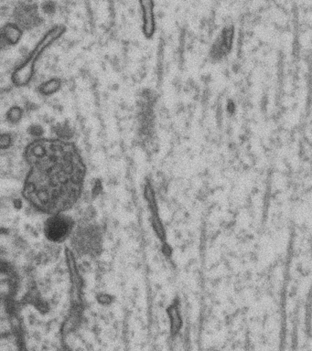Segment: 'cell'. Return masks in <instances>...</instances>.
Wrapping results in <instances>:
<instances>
[{
	"instance_id": "obj_1",
	"label": "cell",
	"mask_w": 312,
	"mask_h": 351,
	"mask_svg": "<svg viewBox=\"0 0 312 351\" xmlns=\"http://www.w3.org/2000/svg\"><path fill=\"white\" fill-rule=\"evenodd\" d=\"M24 158L29 169L24 199L40 213L53 215L69 210L80 199L86 167L78 148L61 138H35Z\"/></svg>"
},
{
	"instance_id": "obj_2",
	"label": "cell",
	"mask_w": 312,
	"mask_h": 351,
	"mask_svg": "<svg viewBox=\"0 0 312 351\" xmlns=\"http://www.w3.org/2000/svg\"><path fill=\"white\" fill-rule=\"evenodd\" d=\"M65 32L67 27L64 25H56L43 36L27 59L13 71L12 81L16 86L24 87L31 82L34 76L36 63L39 62L45 52L64 36Z\"/></svg>"
},
{
	"instance_id": "obj_3",
	"label": "cell",
	"mask_w": 312,
	"mask_h": 351,
	"mask_svg": "<svg viewBox=\"0 0 312 351\" xmlns=\"http://www.w3.org/2000/svg\"><path fill=\"white\" fill-rule=\"evenodd\" d=\"M75 221L72 217L64 213L53 214L47 219L45 223V237L53 243H62L72 234Z\"/></svg>"
},
{
	"instance_id": "obj_4",
	"label": "cell",
	"mask_w": 312,
	"mask_h": 351,
	"mask_svg": "<svg viewBox=\"0 0 312 351\" xmlns=\"http://www.w3.org/2000/svg\"><path fill=\"white\" fill-rule=\"evenodd\" d=\"M73 245L79 252H86L93 255L99 254L101 252V235L97 227L89 226L78 230L73 239Z\"/></svg>"
},
{
	"instance_id": "obj_5",
	"label": "cell",
	"mask_w": 312,
	"mask_h": 351,
	"mask_svg": "<svg viewBox=\"0 0 312 351\" xmlns=\"http://www.w3.org/2000/svg\"><path fill=\"white\" fill-rule=\"evenodd\" d=\"M235 38V27L234 25L229 24L224 27L223 29L213 44L210 51V56L215 60H220L228 56L234 48Z\"/></svg>"
},
{
	"instance_id": "obj_6",
	"label": "cell",
	"mask_w": 312,
	"mask_h": 351,
	"mask_svg": "<svg viewBox=\"0 0 312 351\" xmlns=\"http://www.w3.org/2000/svg\"><path fill=\"white\" fill-rule=\"evenodd\" d=\"M65 260H67L71 284H72L71 304L83 303V298H82L84 287L83 279H82L80 271H79L77 265H76L75 254L68 247L65 248Z\"/></svg>"
},
{
	"instance_id": "obj_7",
	"label": "cell",
	"mask_w": 312,
	"mask_h": 351,
	"mask_svg": "<svg viewBox=\"0 0 312 351\" xmlns=\"http://www.w3.org/2000/svg\"><path fill=\"white\" fill-rule=\"evenodd\" d=\"M142 14V32L145 37L152 38L156 32L154 0H139Z\"/></svg>"
},
{
	"instance_id": "obj_8",
	"label": "cell",
	"mask_w": 312,
	"mask_h": 351,
	"mask_svg": "<svg viewBox=\"0 0 312 351\" xmlns=\"http://www.w3.org/2000/svg\"><path fill=\"white\" fill-rule=\"evenodd\" d=\"M84 314V303L71 304V308L68 317L65 318L61 328V335L62 337H67L68 335L73 333L76 329H78L81 325L82 317Z\"/></svg>"
},
{
	"instance_id": "obj_9",
	"label": "cell",
	"mask_w": 312,
	"mask_h": 351,
	"mask_svg": "<svg viewBox=\"0 0 312 351\" xmlns=\"http://www.w3.org/2000/svg\"><path fill=\"white\" fill-rule=\"evenodd\" d=\"M39 14H38V10L34 5H23L19 8L17 15V19L19 25L21 27H28L32 29L35 26H37L40 22Z\"/></svg>"
},
{
	"instance_id": "obj_10",
	"label": "cell",
	"mask_w": 312,
	"mask_h": 351,
	"mask_svg": "<svg viewBox=\"0 0 312 351\" xmlns=\"http://www.w3.org/2000/svg\"><path fill=\"white\" fill-rule=\"evenodd\" d=\"M21 302L23 306L26 304H32L43 315L49 311V304L42 298L36 285H32L31 287H29L28 292L23 296Z\"/></svg>"
},
{
	"instance_id": "obj_11",
	"label": "cell",
	"mask_w": 312,
	"mask_h": 351,
	"mask_svg": "<svg viewBox=\"0 0 312 351\" xmlns=\"http://www.w3.org/2000/svg\"><path fill=\"white\" fill-rule=\"evenodd\" d=\"M23 32L20 25L9 22L1 29L2 43L7 45H17L23 38Z\"/></svg>"
},
{
	"instance_id": "obj_12",
	"label": "cell",
	"mask_w": 312,
	"mask_h": 351,
	"mask_svg": "<svg viewBox=\"0 0 312 351\" xmlns=\"http://www.w3.org/2000/svg\"><path fill=\"white\" fill-rule=\"evenodd\" d=\"M166 311L169 317V321H171V336H177L182 326V315H180L178 299H175L173 303L169 304Z\"/></svg>"
},
{
	"instance_id": "obj_13",
	"label": "cell",
	"mask_w": 312,
	"mask_h": 351,
	"mask_svg": "<svg viewBox=\"0 0 312 351\" xmlns=\"http://www.w3.org/2000/svg\"><path fill=\"white\" fill-rule=\"evenodd\" d=\"M10 321L19 348H20V350H25L26 348L25 341H24L23 322H21L20 315H10Z\"/></svg>"
},
{
	"instance_id": "obj_14",
	"label": "cell",
	"mask_w": 312,
	"mask_h": 351,
	"mask_svg": "<svg viewBox=\"0 0 312 351\" xmlns=\"http://www.w3.org/2000/svg\"><path fill=\"white\" fill-rule=\"evenodd\" d=\"M62 87L61 80L53 78L48 80L38 87V90L43 96H51L58 93Z\"/></svg>"
},
{
	"instance_id": "obj_15",
	"label": "cell",
	"mask_w": 312,
	"mask_h": 351,
	"mask_svg": "<svg viewBox=\"0 0 312 351\" xmlns=\"http://www.w3.org/2000/svg\"><path fill=\"white\" fill-rule=\"evenodd\" d=\"M144 197L145 199L147 200V204H149L150 213H158V203L157 200H156L154 189H153L152 183L149 182V181L145 184Z\"/></svg>"
},
{
	"instance_id": "obj_16",
	"label": "cell",
	"mask_w": 312,
	"mask_h": 351,
	"mask_svg": "<svg viewBox=\"0 0 312 351\" xmlns=\"http://www.w3.org/2000/svg\"><path fill=\"white\" fill-rule=\"evenodd\" d=\"M152 225L158 240L163 243H167L166 232L163 221H161L160 214L152 213Z\"/></svg>"
},
{
	"instance_id": "obj_17",
	"label": "cell",
	"mask_w": 312,
	"mask_h": 351,
	"mask_svg": "<svg viewBox=\"0 0 312 351\" xmlns=\"http://www.w3.org/2000/svg\"><path fill=\"white\" fill-rule=\"evenodd\" d=\"M23 111L20 106H14L8 110L6 117L7 121L12 125H17L23 119Z\"/></svg>"
},
{
	"instance_id": "obj_18",
	"label": "cell",
	"mask_w": 312,
	"mask_h": 351,
	"mask_svg": "<svg viewBox=\"0 0 312 351\" xmlns=\"http://www.w3.org/2000/svg\"><path fill=\"white\" fill-rule=\"evenodd\" d=\"M57 136H58V138L69 140L72 138L73 132L71 130L69 126L67 125H58L56 126V128L54 129Z\"/></svg>"
},
{
	"instance_id": "obj_19",
	"label": "cell",
	"mask_w": 312,
	"mask_h": 351,
	"mask_svg": "<svg viewBox=\"0 0 312 351\" xmlns=\"http://www.w3.org/2000/svg\"><path fill=\"white\" fill-rule=\"evenodd\" d=\"M12 136L10 134H2L0 136V147L2 150L8 149L12 147Z\"/></svg>"
},
{
	"instance_id": "obj_20",
	"label": "cell",
	"mask_w": 312,
	"mask_h": 351,
	"mask_svg": "<svg viewBox=\"0 0 312 351\" xmlns=\"http://www.w3.org/2000/svg\"><path fill=\"white\" fill-rule=\"evenodd\" d=\"M28 133L31 134L32 136L35 137V138H40L43 133H45V131H43L42 126L39 125H32L28 128Z\"/></svg>"
},
{
	"instance_id": "obj_21",
	"label": "cell",
	"mask_w": 312,
	"mask_h": 351,
	"mask_svg": "<svg viewBox=\"0 0 312 351\" xmlns=\"http://www.w3.org/2000/svg\"><path fill=\"white\" fill-rule=\"evenodd\" d=\"M97 302L100 304H103V306H108L112 302H113V296L111 295H108V293H99L97 296Z\"/></svg>"
},
{
	"instance_id": "obj_22",
	"label": "cell",
	"mask_w": 312,
	"mask_h": 351,
	"mask_svg": "<svg viewBox=\"0 0 312 351\" xmlns=\"http://www.w3.org/2000/svg\"><path fill=\"white\" fill-rule=\"evenodd\" d=\"M43 12L46 14H53L54 10H56V5H54L53 2L51 1H46L43 3Z\"/></svg>"
},
{
	"instance_id": "obj_23",
	"label": "cell",
	"mask_w": 312,
	"mask_h": 351,
	"mask_svg": "<svg viewBox=\"0 0 312 351\" xmlns=\"http://www.w3.org/2000/svg\"><path fill=\"white\" fill-rule=\"evenodd\" d=\"M103 191L102 183L99 180H95L94 188H93V197H97Z\"/></svg>"
},
{
	"instance_id": "obj_24",
	"label": "cell",
	"mask_w": 312,
	"mask_h": 351,
	"mask_svg": "<svg viewBox=\"0 0 312 351\" xmlns=\"http://www.w3.org/2000/svg\"><path fill=\"white\" fill-rule=\"evenodd\" d=\"M161 252H163V254L165 255L167 258L171 257L172 249L171 247L169 245L168 243H163V247H161Z\"/></svg>"
},
{
	"instance_id": "obj_25",
	"label": "cell",
	"mask_w": 312,
	"mask_h": 351,
	"mask_svg": "<svg viewBox=\"0 0 312 351\" xmlns=\"http://www.w3.org/2000/svg\"><path fill=\"white\" fill-rule=\"evenodd\" d=\"M14 206L15 208H21V202L20 199H15L14 200Z\"/></svg>"
}]
</instances>
